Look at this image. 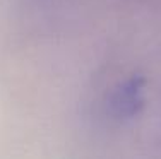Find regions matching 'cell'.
Segmentation results:
<instances>
[{
	"mask_svg": "<svg viewBox=\"0 0 161 159\" xmlns=\"http://www.w3.org/2000/svg\"><path fill=\"white\" fill-rule=\"evenodd\" d=\"M144 106V79L130 77L120 82L108 96L106 111L112 118L129 120Z\"/></svg>",
	"mask_w": 161,
	"mask_h": 159,
	"instance_id": "obj_1",
	"label": "cell"
}]
</instances>
